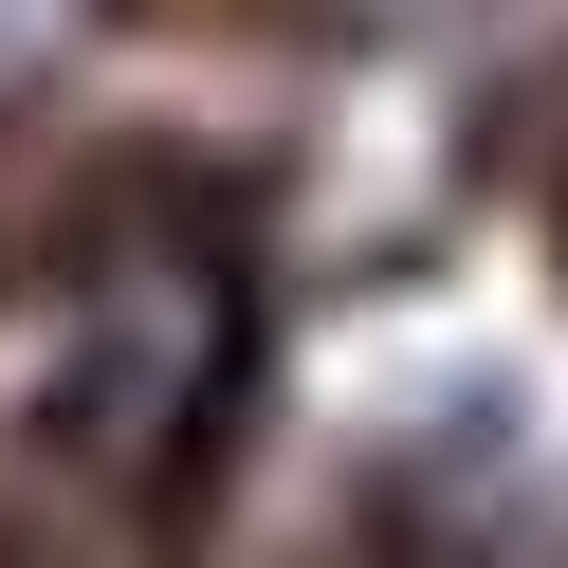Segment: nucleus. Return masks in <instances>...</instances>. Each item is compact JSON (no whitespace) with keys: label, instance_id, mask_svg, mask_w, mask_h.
I'll return each instance as SVG.
<instances>
[{"label":"nucleus","instance_id":"1","mask_svg":"<svg viewBox=\"0 0 568 568\" xmlns=\"http://www.w3.org/2000/svg\"><path fill=\"white\" fill-rule=\"evenodd\" d=\"M221 404H239V275L202 257V239H129V257L92 275L74 348H55V440H74L92 477L165 495Z\"/></svg>","mask_w":568,"mask_h":568}]
</instances>
